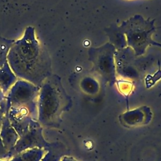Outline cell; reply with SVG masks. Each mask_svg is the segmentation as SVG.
<instances>
[{
	"label": "cell",
	"mask_w": 161,
	"mask_h": 161,
	"mask_svg": "<svg viewBox=\"0 0 161 161\" xmlns=\"http://www.w3.org/2000/svg\"><path fill=\"white\" fill-rule=\"evenodd\" d=\"M155 19H145L140 14H135L116 26L118 31L126 36V45L131 47L136 56L143 55L147 48L155 42L152 39V35L156 27L154 26Z\"/></svg>",
	"instance_id": "cell-2"
},
{
	"label": "cell",
	"mask_w": 161,
	"mask_h": 161,
	"mask_svg": "<svg viewBox=\"0 0 161 161\" xmlns=\"http://www.w3.org/2000/svg\"><path fill=\"white\" fill-rule=\"evenodd\" d=\"M40 87L21 79H18L8 91V101L15 106L32 104L37 97Z\"/></svg>",
	"instance_id": "cell-4"
},
{
	"label": "cell",
	"mask_w": 161,
	"mask_h": 161,
	"mask_svg": "<svg viewBox=\"0 0 161 161\" xmlns=\"http://www.w3.org/2000/svg\"><path fill=\"white\" fill-rule=\"evenodd\" d=\"M17 77L13 72L8 62L0 68V89L4 94L9 91L18 80Z\"/></svg>",
	"instance_id": "cell-5"
},
{
	"label": "cell",
	"mask_w": 161,
	"mask_h": 161,
	"mask_svg": "<svg viewBox=\"0 0 161 161\" xmlns=\"http://www.w3.org/2000/svg\"><path fill=\"white\" fill-rule=\"evenodd\" d=\"M161 79V69L160 64L158 61V70L155 73L154 75H148L145 78V83L147 88L152 86L155 83Z\"/></svg>",
	"instance_id": "cell-7"
},
{
	"label": "cell",
	"mask_w": 161,
	"mask_h": 161,
	"mask_svg": "<svg viewBox=\"0 0 161 161\" xmlns=\"http://www.w3.org/2000/svg\"><path fill=\"white\" fill-rule=\"evenodd\" d=\"M115 53V47L108 42L99 48L91 47L88 51L89 59L93 64V70L97 72L104 80L111 84L116 81L114 62Z\"/></svg>",
	"instance_id": "cell-3"
},
{
	"label": "cell",
	"mask_w": 161,
	"mask_h": 161,
	"mask_svg": "<svg viewBox=\"0 0 161 161\" xmlns=\"http://www.w3.org/2000/svg\"><path fill=\"white\" fill-rule=\"evenodd\" d=\"M7 62L18 79L40 87L51 74V61L45 48L35 37V29L29 26L23 36L11 47Z\"/></svg>",
	"instance_id": "cell-1"
},
{
	"label": "cell",
	"mask_w": 161,
	"mask_h": 161,
	"mask_svg": "<svg viewBox=\"0 0 161 161\" xmlns=\"http://www.w3.org/2000/svg\"><path fill=\"white\" fill-rule=\"evenodd\" d=\"M14 42V40L0 36V68L7 62V56L9 50Z\"/></svg>",
	"instance_id": "cell-6"
},
{
	"label": "cell",
	"mask_w": 161,
	"mask_h": 161,
	"mask_svg": "<svg viewBox=\"0 0 161 161\" xmlns=\"http://www.w3.org/2000/svg\"><path fill=\"white\" fill-rule=\"evenodd\" d=\"M4 93L3 92L1 91V89H0V103L3 101V98H4Z\"/></svg>",
	"instance_id": "cell-8"
},
{
	"label": "cell",
	"mask_w": 161,
	"mask_h": 161,
	"mask_svg": "<svg viewBox=\"0 0 161 161\" xmlns=\"http://www.w3.org/2000/svg\"><path fill=\"white\" fill-rule=\"evenodd\" d=\"M153 45H155V46L159 47L161 48V44H160V43H157V42H154V43H153Z\"/></svg>",
	"instance_id": "cell-9"
}]
</instances>
